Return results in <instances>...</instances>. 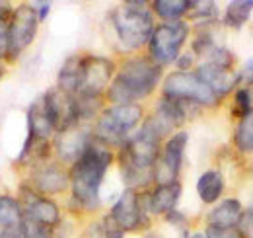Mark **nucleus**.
<instances>
[{
	"label": "nucleus",
	"mask_w": 253,
	"mask_h": 238,
	"mask_svg": "<svg viewBox=\"0 0 253 238\" xmlns=\"http://www.w3.org/2000/svg\"><path fill=\"white\" fill-rule=\"evenodd\" d=\"M95 238H101V233H99V235H97V237H95Z\"/></svg>",
	"instance_id": "nucleus-42"
},
{
	"label": "nucleus",
	"mask_w": 253,
	"mask_h": 238,
	"mask_svg": "<svg viewBox=\"0 0 253 238\" xmlns=\"http://www.w3.org/2000/svg\"><path fill=\"white\" fill-rule=\"evenodd\" d=\"M20 235L24 238H55V229L45 227L30 217H24L20 225Z\"/></svg>",
	"instance_id": "nucleus-27"
},
{
	"label": "nucleus",
	"mask_w": 253,
	"mask_h": 238,
	"mask_svg": "<svg viewBox=\"0 0 253 238\" xmlns=\"http://www.w3.org/2000/svg\"><path fill=\"white\" fill-rule=\"evenodd\" d=\"M18 201L22 205L24 217H30L33 221H37L45 227H51V229H57L61 225V207L57 205V201H53V197L37 193L28 183L20 185Z\"/></svg>",
	"instance_id": "nucleus-13"
},
{
	"label": "nucleus",
	"mask_w": 253,
	"mask_h": 238,
	"mask_svg": "<svg viewBox=\"0 0 253 238\" xmlns=\"http://www.w3.org/2000/svg\"><path fill=\"white\" fill-rule=\"evenodd\" d=\"M26 183L32 189H35L37 193L51 197V195L64 193L70 187V176H68V170L64 168L59 160L57 162L47 160L43 164L32 166L30 179Z\"/></svg>",
	"instance_id": "nucleus-14"
},
{
	"label": "nucleus",
	"mask_w": 253,
	"mask_h": 238,
	"mask_svg": "<svg viewBox=\"0 0 253 238\" xmlns=\"http://www.w3.org/2000/svg\"><path fill=\"white\" fill-rule=\"evenodd\" d=\"M162 96L179 100L185 104H193L199 108H211L218 104V96L209 88L197 74L195 70L191 72H179L173 70L162 80Z\"/></svg>",
	"instance_id": "nucleus-7"
},
{
	"label": "nucleus",
	"mask_w": 253,
	"mask_h": 238,
	"mask_svg": "<svg viewBox=\"0 0 253 238\" xmlns=\"http://www.w3.org/2000/svg\"><path fill=\"white\" fill-rule=\"evenodd\" d=\"M39 18L32 2H22L14 6L12 18L8 20V59L6 62L18 60L28 47L35 41L39 31Z\"/></svg>",
	"instance_id": "nucleus-8"
},
{
	"label": "nucleus",
	"mask_w": 253,
	"mask_h": 238,
	"mask_svg": "<svg viewBox=\"0 0 253 238\" xmlns=\"http://www.w3.org/2000/svg\"><path fill=\"white\" fill-rule=\"evenodd\" d=\"M195 59H197V57L193 55V51H189V53H181L173 64L177 66L179 72H191L193 66H195Z\"/></svg>",
	"instance_id": "nucleus-34"
},
{
	"label": "nucleus",
	"mask_w": 253,
	"mask_h": 238,
	"mask_svg": "<svg viewBox=\"0 0 253 238\" xmlns=\"http://www.w3.org/2000/svg\"><path fill=\"white\" fill-rule=\"evenodd\" d=\"M238 231L242 233L244 238H253V209L244 211V215L240 219V225H238Z\"/></svg>",
	"instance_id": "nucleus-32"
},
{
	"label": "nucleus",
	"mask_w": 253,
	"mask_h": 238,
	"mask_svg": "<svg viewBox=\"0 0 253 238\" xmlns=\"http://www.w3.org/2000/svg\"><path fill=\"white\" fill-rule=\"evenodd\" d=\"M117 72L115 62L103 55H82V70H80V90L76 96L90 98H105L113 76Z\"/></svg>",
	"instance_id": "nucleus-10"
},
{
	"label": "nucleus",
	"mask_w": 253,
	"mask_h": 238,
	"mask_svg": "<svg viewBox=\"0 0 253 238\" xmlns=\"http://www.w3.org/2000/svg\"><path fill=\"white\" fill-rule=\"evenodd\" d=\"M191 0H154L150 10L162 22H179L189 14Z\"/></svg>",
	"instance_id": "nucleus-23"
},
{
	"label": "nucleus",
	"mask_w": 253,
	"mask_h": 238,
	"mask_svg": "<svg viewBox=\"0 0 253 238\" xmlns=\"http://www.w3.org/2000/svg\"><path fill=\"white\" fill-rule=\"evenodd\" d=\"M253 12V0H234L226 6L224 10V26L232 28V30H240L252 16Z\"/></svg>",
	"instance_id": "nucleus-24"
},
{
	"label": "nucleus",
	"mask_w": 253,
	"mask_h": 238,
	"mask_svg": "<svg viewBox=\"0 0 253 238\" xmlns=\"http://www.w3.org/2000/svg\"><path fill=\"white\" fill-rule=\"evenodd\" d=\"M12 12H14V6H12L10 2L0 0V18H2V20H10V18H12Z\"/></svg>",
	"instance_id": "nucleus-37"
},
{
	"label": "nucleus",
	"mask_w": 253,
	"mask_h": 238,
	"mask_svg": "<svg viewBox=\"0 0 253 238\" xmlns=\"http://www.w3.org/2000/svg\"><path fill=\"white\" fill-rule=\"evenodd\" d=\"M99 233H101V238H125V231L111 219V215L107 213L101 223H99Z\"/></svg>",
	"instance_id": "nucleus-29"
},
{
	"label": "nucleus",
	"mask_w": 253,
	"mask_h": 238,
	"mask_svg": "<svg viewBox=\"0 0 253 238\" xmlns=\"http://www.w3.org/2000/svg\"><path fill=\"white\" fill-rule=\"evenodd\" d=\"M144 121V108L140 104H119L103 108L92 125L94 139L109 149H119L126 143Z\"/></svg>",
	"instance_id": "nucleus-5"
},
{
	"label": "nucleus",
	"mask_w": 253,
	"mask_h": 238,
	"mask_svg": "<svg viewBox=\"0 0 253 238\" xmlns=\"http://www.w3.org/2000/svg\"><path fill=\"white\" fill-rule=\"evenodd\" d=\"M162 145L144 131H136L126 143L117 149L119 174L126 189H144L154 181V166L158 162Z\"/></svg>",
	"instance_id": "nucleus-3"
},
{
	"label": "nucleus",
	"mask_w": 253,
	"mask_h": 238,
	"mask_svg": "<svg viewBox=\"0 0 253 238\" xmlns=\"http://www.w3.org/2000/svg\"><path fill=\"white\" fill-rule=\"evenodd\" d=\"M187 143H189V133L183 131V129L175 131L169 139L164 141L158 162L154 166V183L156 185L177 181L181 166H183V156H185Z\"/></svg>",
	"instance_id": "nucleus-11"
},
{
	"label": "nucleus",
	"mask_w": 253,
	"mask_h": 238,
	"mask_svg": "<svg viewBox=\"0 0 253 238\" xmlns=\"http://www.w3.org/2000/svg\"><path fill=\"white\" fill-rule=\"evenodd\" d=\"M244 215V207L238 199L230 197L216 203L207 215V227L214 229H238L240 219Z\"/></svg>",
	"instance_id": "nucleus-19"
},
{
	"label": "nucleus",
	"mask_w": 253,
	"mask_h": 238,
	"mask_svg": "<svg viewBox=\"0 0 253 238\" xmlns=\"http://www.w3.org/2000/svg\"><path fill=\"white\" fill-rule=\"evenodd\" d=\"M24 211L18 197L0 193V231H20Z\"/></svg>",
	"instance_id": "nucleus-22"
},
{
	"label": "nucleus",
	"mask_w": 253,
	"mask_h": 238,
	"mask_svg": "<svg viewBox=\"0 0 253 238\" xmlns=\"http://www.w3.org/2000/svg\"><path fill=\"white\" fill-rule=\"evenodd\" d=\"M191 238H207V237H205V233H197V235H193Z\"/></svg>",
	"instance_id": "nucleus-40"
},
{
	"label": "nucleus",
	"mask_w": 253,
	"mask_h": 238,
	"mask_svg": "<svg viewBox=\"0 0 253 238\" xmlns=\"http://www.w3.org/2000/svg\"><path fill=\"white\" fill-rule=\"evenodd\" d=\"M238 86H242V88L253 86V59L246 60L244 68L238 72Z\"/></svg>",
	"instance_id": "nucleus-30"
},
{
	"label": "nucleus",
	"mask_w": 253,
	"mask_h": 238,
	"mask_svg": "<svg viewBox=\"0 0 253 238\" xmlns=\"http://www.w3.org/2000/svg\"><path fill=\"white\" fill-rule=\"evenodd\" d=\"M41 100H43V106H45V112L51 119V123L55 125L57 133L68 129L78 121V112H76V98L63 92L61 88L53 86L47 92L41 94Z\"/></svg>",
	"instance_id": "nucleus-15"
},
{
	"label": "nucleus",
	"mask_w": 253,
	"mask_h": 238,
	"mask_svg": "<svg viewBox=\"0 0 253 238\" xmlns=\"http://www.w3.org/2000/svg\"><path fill=\"white\" fill-rule=\"evenodd\" d=\"M6 72H8V66H6V62H0V80L6 76Z\"/></svg>",
	"instance_id": "nucleus-39"
},
{
	"label": "nucleus",
	"mask_w": 253,
	"mask_h": 238,
	"mask_svg": "<svg viewBox=\"0 0 253 238\" xmlns=\"http://www.w3.org/2000/svg\"><path fill=\"white\" fill-rule=\"evenodd\" d=\"M80 70H82V55H70L63 62L57 74V88L76 96L80 90Z\"/></svg>",
	"instance_id": "nucleus-21"
},
{
	"label": "nucleus",
	"mask_w": 253,
	"mask_h": 238,
	"mask_svg": "<svg viewBox=\"0 0 253 238\" xmlns=\"http://www.w3.org/2000/svg\"><path fill=\"white\" fill-rule=\"evenodd\" d=\"M8 59V20L0 18V62Z\"/></svg>",
	"instance_id": "nucleus-33"
},
{
	"label": "nucleus",
	"mask_w": 253,
	"mask_h": 238,
	"mask_svg": "<svg viewBox=\"0 0 253 238\" xmlns=\"http://www.w3.org/2000/svg\"><path fill=\"white\" fill-rule=\"evenodd\" d=\"M94 133H92V125H84V123H76L68 129H63L55 135L53 139V152L57 156V160L61 164H68V168L82 156V152L86 147L92 143Z\"/></svg>",
	"instance_id": "nucleus-12"
},
{
	"label": "nucleus",
	"mask_w": 253,
	"mask_h": 238,
	"mask_svg": "<svg viewBox=\"0 0 253 238\" xmlns=\"http://www.w3.org/2000/svg\"><path fill=\"white\" fill-rule=\"evenodd\" d=\"M252 88H240L234 96V116L238 119L246 118L252 112Z\"/></svg>",
	"instance_id": "nucleus-28"
},
{
	"label": "nucleus",
	"mask_w": 253,
	"mask_h": 238,
	"mask_svg": "<svg viewBox=\"0 0 253 238\" xmlns=\"http://www.w3.org/2000/svg\"><path fill=\"white\" fill-rule=\"evenodd\" d=\"M144 238H160V237H158V235H152V233H150V235H146Z\"/></svg>",
	"instance_id": "nucleus-41"
},
{
	"label": "nucleus",
	"mask_w": 253,
	"mask_h": 238,
	"mask_svg": "<svg viewBox=\"0 0 253 238\" xmlns=\"http://www.w3.org/2000/svg\"><path fill=\"white\" fill-rule=\"evenodd\" d=\"M115 160L113 149L92 139L82 156L68 168L70 176V203L78 211L94 213L101 207V185Z\"/></svg>",
	"instance_id": "nucleus-1"
},
{
	"label": "nucleus",
	"mask_w": 253,
	"mask_h": 238,
	"mask_svg": "<svg viewBox=\"0 0 253 238\" xmlns=\"http://www.w3.org/2000/svg\"><path fill=\"white\" fill-rule=\"evenodd\" d=\"M187 37H189V24L185 20L162 22L154 28V33L148 41V57L162 68L173 64L181 55Z\"/></svg>",
	"instance_id": "nucleus-6"
},
{
	"label": "nucleus",
	"mask_w": 253,
	"mask_h": 238,
	"mask_svg": "<svg viewBox=\"0 0 253 238\" xmlns=\"http://www.w3.org/2000/svg\"><path fill=\"white\" fill-rule=\"evenodd\" d=\"M166 221L171 223L173 227H179V229H185V227H187V217H185L181 211H177V209L171 211V213H168V215H166Z\"/></svg>",
	"instance_id": "nucleus-35"
},
{
	"label": "nucleus",
	"mask_w": 253,
	"mask_h": 238,
	"mask_svg": "<svg viewBox=\"0 0 253 238\" xmlns=\"http://www.w3.org/2000/svg\"><path fill=\"white\" fill-rule=\"evenodd\" d=\"M224 193V176L218 170H207L197 179V195L203 203L214 205Z\"/></svg>",
	"instance_id": "nucleus-20"
},
{
	"label": "nucleus",
	"mask_w": 253,
	"mask_h": 238,
	"mask_svg": "<svg viewBox=\"0 0 253 238\" xmlns=\"http://www.w3.org/2000/svg\"><path fill=\"white\" fill-rule=\"evenodd\" d=\"M181 197V181H171V183H160L154 185V189L148 191V205L152 215L166 217L168 213L175 211V205Z\"/></svg>",
	"instance_id": "nucleus-18"
},
{
	"label": "nucleus",
	"mask_w": 253,
	"mask_h": 238,
	"mask_svg": "<svg viewBox=\"0 0 253 238\" xmlns=\"http://www.w3.org/2000/svg\"><path fill=\"white\" fill-rule=\"evenodd\" d=\"M109 215L125 233H136V231L148 229L150 215H152L148 205V191L140 193L136 189L125 187V191L111 205Z\"/></svg>",
	"instance_id": "nucleus-9"
},
{
	"label": "nucleus",
	"mask_w": 253,
	"mask_h": 238,
	"mask_svg": "<svg viewBox=\"0 0 253 238\" xmlns=\"http://www.w3.org/2000/svg\"><path fill=\"white\" fill-rule=\"evenodd\" d=\"M55 135H57V129L51 123V119L45 112L43 100L39 96L37 100H33L32 106L28 108V137L35 139V141L53 143Z\"/></svg>",
	"instance_id": "nucleus-17"
},
{
	"label": "nucleus",
	"mask_w": 253,
	"mask_h": 238,
	"mask_svg": "<svg viewBox=\"0 0 253 238\" xmlns=\"http://www.w3.org/2000/svg\"><path fill=\"white\" fill-rule=\"evenodd\" d=\"M33 8L37 12L39 22H45L47 16H49V12H51V8H53V4L51 2H33Z\"/></svg>",
	"instance_id": "nucleus-36"
},
{
	"label": "nucleus",
	"mask_w": 253,
	"mask_h": 238,
	"mask_svg": "<svg viewBox=\"0 0 253 238\" xmlns=\"http://www.w3.org/2000/svg\"><path fill=\"white\" fill-rule=\"evenodd\" d=\"M0 238H24L20 231H0Z\"/></svg>",
	"instance_id": "nucleus-38"
},
{
	"label": "nucleus",
	"mask_w": 253,
	"mask_h": 238,
	"mask_svg": "<svg viewBox=\"0 0 253 238\" xmlns=\"http://www.w3.org/2000/svg\"><path fill=\"white\" fill-rule=\"evenodd\" d=\"M234 145L244 154L253 152V110L246 118L240 119L236 133H234Z\"/></svg>",
	"instance_id": "nucleus-25"
},
{
	"label": "nucleus",
	"mask_w": 253,
	"mask_h": 238,
	"mask_svg": "<svg viewBox=\"0 0 253 238\" xmlns=\"http://www.w3.org/2000/svg\"><path fill=\"white\" fill-rule=\"evenodd\" d=\"M205 237L207 238H244L238 229H214V227H207Z\"/></svg>",
	"instance_id": "nucleus-31"
},
{
	"label": "nucleus",
	"mask_w": 253,
	"mask_h": 238,
	"mask_svg": "<svg viewBox=\"0 0 253 238\" xmlns=\"http://www.w3.org/2000/svg\"><path fill=\"white\" fill-rule=\"evenodd\" d=\"M109 26L125 51H138L148 47V41L156 28L150 4L140 0H130L115 6L109 12Z\"/></svg>",
	"instance_id": "nucleus-4"
},
{
	"label": "nucleus",
	"mask_w": 253,
	"mask_h": 238,
	"mask_svg": "<svg viewBox=\"0 0 253 238\" xmlns=\"http://www.w3.org/2000/svg\"><path fill=\"white\" fill-rule=\"evenodd\" d=\"M162 74L164 68L150 57H128L117 66V72L105 92V100L111 106L138 104L158 88Z\"/></svg>",
	"instance_id": "nucleus-2"
},
{
	"label": "nucleus",
	"mask_w": 253,
	"mask_h": 238,
	"mask_svg": "<svg viewBox=\"0 0 253 238\" xmlns=\"http://www.w3.org/2000/svg\"><path fill=\"white\" fill-rule=\"evenodd\" d=\"M195 74L212 90L218 98H224L238 86V70L234 66H224L214 62H201L195 68Z\"/></svg>",
	"instance_id": "nucleus-16"
},
{
	"label": "nucleus",
	"mask_w": 253,
	"mask_h": 238,
	"mask_svg": "<svg viewBox=\"0 0 253 238\" xmlns=\"http://www.w3.org/2000/svg\"><path fill=\"white\" fill-rule=\"evenodd\" d=\"M187 16L201 26H209L216 18V2H191Z\"/></svg>",
	"instance_id": "nucleus-26"
}]
</instances>
